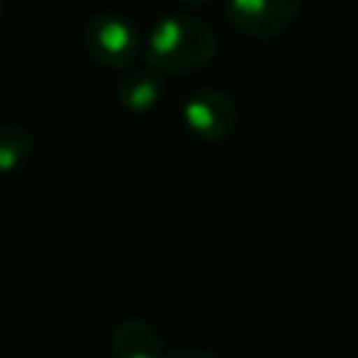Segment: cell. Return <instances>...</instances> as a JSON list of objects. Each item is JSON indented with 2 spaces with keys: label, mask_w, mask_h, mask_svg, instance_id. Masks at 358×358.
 <instances>
[{
  "label": "cell",
  "mask_w": 358,
  "mask_h": 358,
  "mask_svg": "<svg viewBox=\"0 0 358 358\" xmlns=\"http://www.w3.org/2000/svg\"><path fill=\"white\" fill-rule=\"evenodd\" d=\"M218 36L213 25L193 14H168L157 20L145 39V62L159 76L196 73L213 62Z\"/></svg>",
  "instance_id": "6da1fadb"
},
{
  "label": "cell",
  "mask_w": 358,
  "mask_h": 358,
  "mask_svg": "<svg viewBox=\"0 0 358 358\" xmlns=\"http://www.w3.org/2000/svg\"><path fill=\"white\" fill-rule=\"evenodd\" d=\"M84 50L109 70H129L140 50L137 25L120 11H95L84 22Z\"/></svg>",
  "instance_id": "7a4b0ae2"
},
{
  "label": "cell",
  "mask_w": 358,
  "mask_h": 358,
  "mask_svg": "<svg viewBox=\"0 0 358 358\" xmlns=\"http://www.w3.org/2000/svg\"><path fill=\"white\" fill-rule=\"evenodd\" d=\"M179 115H182L185 129L204 143H221L238 126V106H235L232 95L213 90V87L193 90L182 101Z\"/></svg>",
  "instance_id": "3957f363"
},
{
  "label": "cell",
  "mask_w": 358,
  "mask_h": 358,
  "mask_svg": "<svg viewBox=\"0 0 358 358\" xmlns=\"http://www.w3.org/2000/svg\"><path fill=\"white\" fill-rule=\"evenodd\" d=\"M299 11L302 0H227L229 25L252 39H268L282 34Z\"/></svg>",
  "instance_id": "277c9868"
},
{
  "label": "cell",
  "mask_w": 358,
  "mask_h": 358,
  "mask_svg": "<svg viewBox=\"0 0 358 358\" xmlns=\"http://www.w3.org/2000/svg\"><path fill=\"white\" fill-rule=\"evenodd\" d=\"M109 347L115 358H165L162 336L145 319L120 322L109 336Z\"/></svg>",
  "instance_id": "5b68a950"
},
{
  "label": "cell",
  "mask_w": 358,
  "mask_h": 358,
  "mask_svg": "<svg viewBox=\"0 0 358 358\" xmlns=\"http://www.w3.org/2000/svg\"><path fill=\"white\" fill-rule=\"evenodd\" d=\"M162 98L159 73L151 67H129L117 81V101L129 112H151Z\"/></svg>",
  "instance_id": "8992f818"
},
{
  "label": "cell",
  "mask_w": 358,
  "mask_h": 358,
  "mask_svg": "<svg viewBox=\"0 0 358 358\" xmlns=\"http://www.w3.org/2000/svg\"><path fill=\"white\" fill-rule=\"evenodd\" d=\"M31 131L20 123H6L3 134H0V165L6 173H11L20 162H25V157L31 154Z\"/></svg>",
  "instance_id": "52a82bcc"
},
{
  "label": "cell",
  "mask_w": 358,
  "mask_h": 358,
  "mask_svg": "<svg viewBox=\"0 0 358 358\" xmlns=\"http://www.w3.org/2000/svg\"><path fill=\"white\" fill-rule=\"evenodd\" d=\"M165 358H218V355L210 350H201V347H182V350L168 352Z\"/></svg>",
  "instance_id": "ba28073f"
},
{
  "label": "cell",
  "mask_w": 358,
  "mask_h": 358,
  "mask_svg": "<svg viewBox=\"0 0 358 358\" xmlns=\"http://www.w3.org/2000/svg\"><path fill=\"white\" fill-rule=\"evenodd\" d=\"M176 3H182V6H190V8H196V6H207L210 0H176Z\"/></svg>",
  "instance_id": "9c48e42d"
}]
</instances>
